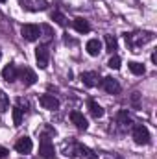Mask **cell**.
Instances as JSON below:
<instances>
[{
	"mask_svg": "<svg viewBox=\"0 0 157 159\" xmlns=\"http://www.w3.org/2000/svg\"><path fill=\"white\" fill-rule=\"evenodd\" d=\"M117 48H118V43H117V39H115V35H105V50L113 54Z\"/></svg>",
	"mask_w": 157,
	"mask_h": 159,
	"instance_id": "20",
	"label": "cell"
},
{
	"mask_svg": "<svg viewBox=\"0 0 157 159\" xmlns=\"http://www.w3.org/2000/svg\"><path fill=\"white\" fill-rule=\"evenodd\" d=\"M72 24H74L76 32H79V34H89V32H91V26H89L87 19H83V17H76Z\"/></svg>",
	"mask_w": 157,
	"mask_h": 159,
	"instance_id": "13",
	"label": "cell"
},
{
	"mask_svg": "<svg viewBox=\"0 0 157 159\" xmlns=\"http://www.w3.org/2000/svg\"><path fill=\"white\" fill-rule=\"evenodd\" d=\"M39 104L44 107V109H48V111H56V109H59V100H57L54 94H41L39 96Z\"/></svg>",
	"mask_w": 157,
	"mask_h": 159,
	"instance_id": "6",
	"label": "cell"
},
{
	"mask_svg": "<svg viewBox=\"0 0 157 159\" xmlns=\"http://www.w3.org/2000/svg\"><path fill=\"white\" fill-rule=\"evenodd\" d=\"M89 111H91V115L94 119H102L104 117V107L100 104H96L94 100H89Z\"/></svg>",
	"mask_w": 157,
	"mask_h": 159,
	"instance_id": "17",
	"label": "cell"
},
{
	"mask_svg": "<svg viewBox=\"0 0 157 159\" xmlns=\"http://www.w3.org/2000/svg\"><path fill=\"white\" fill-rule=\"evenodd\" d=\"M128 67H129V70H131L133 74H137V76H142V74L146 72L144 65H142V63H137V61H129Z\"/></svg>",
	"mask_w": 157,
	"mask_h": 159,
	"instance_id": "19",
	"label": "cell"
},
{
	"mask_svg": "<svg viewBox=\"0 0 157 159\" xmlns=\"http://www.w3.org/2000/svg\"><path fill=\"white\" fill-rule=\"evenodd\" d=\"M0 59H2V50H0Z\"/></svg>",
	"mask_w": 157,
	"mask_h": 159,
	"instance_id": "27",
	"label": "cell"
},
{
	"mask_svg": "<svg viewBox=\"0 0 157 159\" xmlns=\"http://www.w3.org/2000/svg\"><path fill=\"white\" fill-rule=\"evenodd\" d=\"M102 85H104L105 93H109V94H118V93H120V83H118V81H117L115 78H111V76L104 78Z\"/></svg>",
	"mask_w": 157,
	"mask_h": 159,
	"instance_id": "8",
	"label": "cell"
},
{
	"mask_svg": "<svg viewBox=\"0 0 157 159\" xmlns=\"http://www.w3.org/2000/svg\"><path fill=\"white\" fill-rule=\"evenodd\" d=\"M52 19L59 24V26H67V19H65V15L63 13H59V11H54L52 13Z\"/></svg>",
	"mask_w": 157,
	"mask_h": 159,
	"instance_id": "23",
	"label": "cell"
},
{
	"mask_svg": "<svg viewBox=\"0 0 157 159\" xmlns=\"http://www.w3.org/2000/svg\"><path fill=\"white\" fill-rule=\"evenodd\" d=\"M24 7L30 9V11L46 9V0H24Z\"/></svg>",
	"mask_w": 157,
	"mask_h": 159,
	"instance_id": "14",
	"label": "cell"
},
{
	"mask_svg": "<svg viewBox=\"0 0 157 159\" xmlns=\"http://www.w3.org/2000/svg\"><path fill=\"white\" fill-rule=\"evenodd\" d=\"M124 37H126L128 46H129L133 52H137V48H139V46H142V44H146V43L154 41L155 34H154V32H142V34H126Z\"/></svg>",
	"mask_w": 157,
	"mask_h": 159,
	"instance_id": "1",
	"label": "cell"
},
{
	"mask_svg": "<svg viewBox=\"0 0 157 159\" xmlns=\"http://www.w3.org/2000/svg\"><path fill=\"white\" fill-rule=\"evenodd\" d=\"M85 50H87V54L89 56H92V57H96L100 52H102V43L98 39H91L87 41V44H85Z\"/></svg>",
	"mask_w": 157,
	"mask_h": 159,
	"instance_id": "10",
	"label": "cell"
},
{
	"mask_svg": "<svg viewBox=\"0 0 157 159\" xmlns=\"http://www.w3.org/2000/svg\"><path fill=\"white\" fill-rule=\"evenodd\" d=\"M15 150L19 152V154H30L32 150H34V143H32V139L30 137H20V139H17V143H15Z\"/></svg>",
	"mask_w": 157,
	"mask_h": 159,
	"instance_id": "7",
	"label": "cell"
},
{
	"mask_svg": "<svg viewBox=\"0 0 157 159\" xmlns=\"http://www.w3.org/2000/svg\"><path fill=\"white\" fill-rule=\"evenodd\" d=\"M19 74H20V78H22V83H24V85H34V83H35V80H37L35 72H34V70H30V69H22Z\"/></svg>",
	"mask_w": 157,
	"mask_h": 159,
	"instance_id": "15",
	"label": "cell"
},
{
	"mask_svg": "<svg viewBox=\"0 0 157 159\" xmlns=\"http://www.w3.org/2000/svg\"><path fill=\"white\" fill-rule=\"evenodd\" d=\"M133 141L137 144H148L150 143V131L144 124H135L133 126Z\"/></svg>",
	"mask_w": 157,
	"mask_h": 159,
	"instance_id": "2",
	"label": "cell"
},
{
	"mask_svg": "<svg viewBox=\"0 0 157 159\" xmlns=\"http://www.w3.org/2000/svg\"><path fill=\"white\" fill-rule=\"evenodd\" d=\"M117 120H118V126H120L122 129H126V128H129V126H131V119H129L128 111H118Z\"/></svg>",
	"mask_w": 157,
	"mask_h": 159,
	"instance_id": "18",
	"label": "cell"
},
{
	"mask_svg": "<svg viewBox=\"0 0 157 159\" xmlns=\"http://www.w3.org/2000/svg\"><path fill=\"white\" fill-rule=\"evenodd\" d=\"M9 109V98H7V94L0 89V113H6Z\"/></svg>",
	"mask_w": 157,
	"mask_h": 159,
	"instance_id": "21",
	"label": "cell"
},
{
	"mask_svg": "<svg viewBox=\"0 0 157 159\" xmlns=\"http://www.w3.org/2000/svg\"><path fill=\"white\" fill-rule=\"evenodd\" d=\"M107 67H109V69H113V70L120 69V57H118V56H111V59L107 61Z\"/></svg>",
	"mask_w": 157,
	"mask_h": 159,
	"instance_id": "24",
	"label": "cell"
},
{
	"mask_svg": "<svg viewBox=\"0 0 157 159\" xmlns=\"http://www.w3.org/2000/svg\"><path fill=\"white\" fill-rule=\"evenodd\" d=\"M35 59H37V65L39 69H46L48 67V61H50V50L46 44H39L35 48Z\"/></svg>",
	"mask_w": 157,
	"mask_h": 159,
	"instance_id": "4",
	"label": "cell"
},
{
	"mask_svg": "<svg viewBox=\"0 0 157 159\" xmlns=\"http://www.w3.org/2000/svg\"><path fill=\"white\" fill-rule=\"evenodd\" d=\"M0 2H6V0H0Z\"/></svg>",
	"mask_w": 157,
	"mask_h": 159,
	"instance_id": "28",
	"label": "cell"
},
{
	"mask_svg": "<svg viewBox=\"0 0 157 159\" xmlns=\"http://www.w3.org/2000/svg\"><path fill=\"white\" fill-rule=\"evenodd\" d=\"M39 154L43 156L44 159H54L56 156V150H54V144H52V141L46 137V135H43L41 137V143H39Z\"/></svg>",
	"mask_w": 157,
	"mask_h": 159,
	"instance_id": "3",
	"label": "cell"
},
{
	"mask_svg": "<svg viewBox=\"0 0 157 159\" xmlns=\"http://www.w3.org/2000/svg\"><path fill=\"white\" fill-rule=\"evenodd\" d=\"M7 154H9V152H7V150H6L4 146H0V157H6Z\"/></svg>",
	"mask_w": 157,
	"mask_h": 159,
	"instance_id": "26",
	"label": "cell"
},
{
	"mask_svg": "<svg viewBox=\"0 0 157 159\" xmlns=\"http://www.w3.org/2000/svg\"><path fill=\"white\" fill-rule=\"evenodd\" d=\"M74 150L78 152V156L81 159H98V154H96V152H92L91 148H87V146H83V144H76Z\"/></svg>",
	"mask_w": 157,
	"mask_h": 159,
	"instance_id": "11",
	"label": "cell"
},
{
	"mask_svg": "<svg viewBox=\"0 0 157 159\" xmlns=\"http://www.w3.org/2000/svg\"><path fill=\"white\" fill-rule=\"evenodd\" d=\"M81 81L87 87H94V85H98V74L96 72H83L81 74Z\"/></svg>",
	"mask_w": 157,
	"mask_h": 159,
	"instance_id": "16",
	"label": "cell"
},
{
	"mask_svg": "<svg viewBox=\"0 0 157 159\" xmlns=\"http://www.w3.org/2000/svg\"><path fill=\"white\" fill-rule=\"evenodd\" d=\"M2 78L6 80V81H15V80L19 78L17 67H15V65H6L4 70H2Z\"/></svg>",
	"mask_w": 157,
	"mask_h": 159,
	"instance_id": "12",
	"label": "cell"
},
{
	"mask_svg": "<svg viewBox=\"0 0 157 159\" xmlns=\"http://www.w3.org/2000/svg\"><path fill=\"white\" fill-rule=\"evenodd\" d=\"M131 102L135 104V107H139V93H133V96H131Z\"/></svg>",
	"mask_w": 157,
	"mask_h": 159,
	"instance_id": "25",
	"label": "cell"
},
{
	"mask_svg": "<svg viewBox=\"0 0 157 159\" xmlns=\"http://www.w3.org/2000/svg\"><path fill=\"white\" fill-rule=\"evenodd\" d=\"M22 111H24V109H20L19 106L13 107V124H15V126H20V122H22Z\"/></svg>",
	"mask_w": 157,
	"mask_h": 159,
	"instance_id": "22",
	"label": "cell"
},
{
	"mask_svg": "<svg viewBox=\"0 0 157 159\" xmlns=\"http://www.w3.org/2000/svg\"><path fill=\"white\" fill-rule=\"evenodd\" d=\"M70 120H72V124H74L78 129H87V128H89L87 119H85L83 113H79V111H72V113H70Z\"/></svg>",
	"mask_w": 157,
	"mask_h": 159,
	"instance_id": "9",
	"label": "cell"
},
{
	"mask_svg": "<svg viewBox=\"0 0 157 159\" xmlns=\"http://www.w3.org/2000/svg\"><path fill=\"white\" fill-rule=\"evenodd\" d=\"M20 34H22V37L26 41L34 43V41H37L41 37V28L37 24H24L22 30H20Z\"/></svg>",
	"mask_w": 157,
	"mask_h": 159,
	"instance_id": "5",
	"label": "cell"
}]
</instances>
